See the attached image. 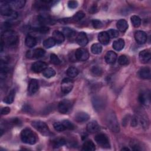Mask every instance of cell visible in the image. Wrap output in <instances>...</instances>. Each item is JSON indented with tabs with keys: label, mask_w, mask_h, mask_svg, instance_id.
<instances>
[{
	"label": "cell",
	"mask_w": 151,
	"mask_h": 151,
	"mask_svg": "<svg viewBox=\"0 0 151 151\" xmlns=\"http://www.w3.org/2000/svg\"><path fill=\"white\" fill-rule=\"evenodd\" d=\"M21 139L22 142L29 145H34L37 141V137L35 133L31 129L28 128L22 130L21 133Z\"/></svg>",
	"instance_id": "1"
},
{
	"label": "cell",
	"mask_w": 151,
	"mask_h": 151,
	"mask_svg": "<svg viewBox=\"0 0 151 151\" xmlns=\"http://www.w3.org/2000/svg\"><path fill=\"white\" fill-rule=\"evenodd\" d=\"M1 41L8 45H15L18 41V37L15 32L11 30H6L3 34Z\"/></svg>",
	"instance_id": "2"
},
{
	"label": "cell",
	"mask_w": 151,
	"mask_h": 151,
	"mask_svg": "<svg viewBox=\"0 0 151 151\" xmlns=\"http://www.w3.org/2000/svg\"><path fill=\"white\" fill-rule=\"evenodd\" d=\"M106 124L109 128L115 133L119 132L120 128L116 116L114 113H109L106 116Z\"/></svg>",
	"instance_id": "3"
},
{
	"label": "cell",
	"mask_w": 151,
	"mask_h": 151,
	"mask_svg": "<svg viewBox=\"0 0 151 151\" xmlns=\"http://www.w3.org/2000/svg\"><path fill=\"white\" fill-rule=\"evenodd\" d=\"M32 126L40 133L44 136H48L50 134V131L47 124L42 121H33L32 122Z\"/></svg>",
	"instance_id": "4"
},
{
	"label": "cell",
	"mask_w": 151,
	"mask_h": 151,
	"mask_svg": "<svg viewBox=\"0 0 151 151\" xmlns=\"http://www.w3.org/2000/svg\"><path fill=\"white\" fill-rule=\"evenodd\" d=\"M73 81L69 78H65L63 80L61 84V90L63 93L67 94L70 93L73 87Z\"/></svg>",
	"instance_id": "5"
},
{
	"label": "cell",
	"mask_w": 151,
	"mask_h": 151,
	"mask_svg": "<svg viewBox=\"0 0 151 151\" xmlns=\"http://www.w3.org/2000/svg\"><path fill=\"white\" fill-rule=\"evenodd\" d=\"M0 12L2 15L9 16V15H12L14 11H12L11 6L9 4L8 1H1Z\"/></svg>",
	"instance_id": "6"
},
{
	"label": "cell",
	"mask_w": 151,
	"mask_h": 151,
	"mask_svg": "<svg viewBox=\"0 0 151 151\" xmlns=\"http://www.w3.org/2000/svg\"><path fill=\"white\" fill-rule=\"evenodd\" d=\"M95 140L97 143L102 147L109 148L110 146L109 139L107 136L104 134L100 133L97 134L95 137Z\"/></svg>",
	"instance_id": "7"
},
{
	"label": "cell",
	"mask_w": 151,
	"mask_h": 151,
	"mask_svg": "<svg viewBox=\"0 0 151 151\" xmlns=\"http://www.w3.org/2000/svg\"><path fill=\"white\" fill-rule=\"evenodd\" d=\"M89 57L88 51L84 48H78L75 52V58L80 61H86Z\"/></svg>",
	"instance_id": "8"
},
{
	"label": "cell",
	"mask_w": 151,
	"mask_h": 151,
	"mask_svg": "<svg viewBox=\"0 0 151 151\" xmlns=\"http://www.w3.org/2000/svg\"><path fill=\"white\" fill-rule=\"evenodd\" d=\"M71 107V102L68 100H63L60 101L58 106V109L60 113L62 114L67 113Z\"/></svg>",
	"instance_id": "9"
},
{
	"label": "cell",
	"mask_w": 151,
	"mask_h": 151,
	"mask_svg": "<svg viewBox=\"0 0 151 151\" xmlns=\"http://www.w3.org/2000/svg\"><path fill=\"white\" fill-rule=\"evenodd\" d=\"M139 102L144 106H149L150 103V93L149 91H142L139 95Z\"/></svg>",
	"instance_id": "10"
},
{
	"label": "cell",
	"mask_w": 151,
	"mask_h": 151,
	"mask_svg": "<svg viewBox=\"0 0 151 151\" xmlns=\"http://www.w3.org/2000/svg\"><path fill=\"white\" fill-rule=\"evenodd\" d=\"M47 67V64L44 61H38L32 64L31 70L36 73L42 72Z\"/></svg>",
	"instance_id": "11"
},
{
	"label": "cell",
	"mask_w": 151,
	"mask_h": 151,
	"mask_svg": "<svg viewBox=\"0 0 151 151\" xmlns=\"http://www.w3.org/2000/svg\"><path fill=\"white\" fill-rule=\"evenodd\" d=\"M92 103L94 108L97 111H100L103 109V108L104 107V101L100 96L94 97L92 99Z\"/></svg>",
	"instance_id": "12"
},
{
	"label": "cell",
	"mask_w": 151,
	"mask_h": 151,
	"mask_svg": "<svg viewBox=\"0 0 151 151\" xmlns=\"http://www.w3.org/2000/svg\"><path fill=\"white\" fill-rule=\"evenodd\" d=\"M134 39L139 44H143L147 41L146 34L143 31H137L135 32Z\"/></svg>",
	"instance_id": "13"
},
{
	"label": "cell",
	"mask_w": 151,
	"mask_h": 151,
	"mask_svg": "<svg viewBox=\"0 0 151 151\" xmlns=\"http://www.w3.org/2000/svg\"><path fill=\"white\" fill-rule=\"evenodd\" d=\"M140 61L143 63H148L151 58V54L149 50H144L141 51L139 54Z\"/></svg>",
	"instance_id": "14"
},
{
	"label": "cell",
	"mask_w": 151,
	"mask_h": 151,
	"mask_svg": "<svg viewBox=\"0 0 151 151\" xmlns=\"http://www.w3.org/2000/svg\"><path fill=\"white\" fill-rule=\"evenodd\" d=\"M39 88V84L37 80L35 79H31L29 81L28 87V91L29 94H33L35 93Z\"/></svg>",
	"instance_id": "15"
},
{
	"label": "cell",
	"mask_w": 151,
	"mask_h": 151,
	"mask_svg": "<svg viewBox=\"0 0 151 151\" xmlns=\"http://www.w3.org/2000/svg\"><path fill=\"white\" fill-rule=\"evenodd\" d=\"M76 42L80 46H85L88 43V38L86 33L79 32L76 37Z\"/></svg>",
	"instance_id": "16"
},
{
	"label": "cell",
	"mask_w": 151,
	"mask_h": 151,
	"mask_svg": "<svg viewBox=\"0 0 151 151\" xmlns=\"http://www.w3.org/2000/svg\"><path fill=\"white\" fill-rule=\"evenodd\" d=\"M45 52V51L44 49L38 48L35 49L34 51H32V52L28 51V53H27L28 54V57H32V58H41L44 55Z\"/></svg>",
	"instance_id": "17"
},
{
	"label": "cell",
	"mask_w": 151,
	"mask_h": 151,
	"mask_svg": "<svg viewBox=\"0 0 151 151\" xmlns=\"http://www.w3.org/2000/svg\"><path fill=\"white\" fill-rule=\"evenodd\" d=\"M105 61L107 64H114L117 59V54L113 51H108L105 55Z\"/></svg>",
	"instance_id": "18"
},
{
	"label": "cell",
	"mask_w": 151,
	"mask_h": 151,
	"mask_svg": "<svg viewBox=\"0 0 151 151\" xmlns=\"http://www.w3.org/2000/svg\"><path fill=\"white\" fill-rule=\"evenodd\" d=\"M90 118V116L83 111L77 113L75 116V120L78 123H83L87 122Z\"/></svg>",
	"instance_id": "19"
},
{
	"label": "cell",
	"mask_w": 151,
	"mask_h": 151,
	"mask_svg": "<svg viewBox=\"0 0 151 151\" xmlns=\"http://www.w3.org/2000/svg\"><path fill=\"white\" fill-rule=\"evenodd\" d=\"M87 130L91 133L97 132L100 130V126L96 121H91L87 125Z\"/></svg>",
	"instance_id": "20"
},
{
	"label": "cell",
	"mask_w": 151,
	"mask_h": 151,
	"mask_svg": "<svg viewBox=\"0 0 151 151\" xmlns=\"http://www.w3.org/2000/svg\"><path fill=\"white\" fill-rule=\"evenodd\" d=\"M98 40L99 42L103 45H107L109 43L110 37L107 32L103 31L99 34Z\"/></svg>",
	"instance_id": "21"
},
{
	"label": "cell",
	"mask_w": 151,
	"mask_h": 151,
	"mask_svg": "<svg viewBox=\"0 0 151 151\" xmlns=\"http://www.w3.org/2000/svg\"><path fill=\"white\" fill-rule=\"evenodd\" d=\"M55 42L57 44H61L65 40V36L63 32L55 30L53 32V37Z\"/></svg>",
	"instance_id": "22"
},
{
	"label": "cell",
	"mask_w": 151,
	"mask_h": 151,
	"mask_svg": "<svg viewBox=\"0 0 151 151\" xmlns=\"http://www.w3.org/2000/svg\"><path fill=\"white\" fill-rule=\"evenodd\" d=\"M139 74L143 79H150L151 77L150 69L148 67H143L140 70Z\"/></svg>",
	"instance_id": "23"
},
{
	"label": "cell",
	"mask_w": 151,
	"mask_h": 151,
	"mask_svg": "<svg viewBox=\"0 0 151 151\" xmlns=\"http://www.w3.org/2000/svg\"><path fill=\"white\" fill-rule=\"evenodd\" d=\"M96 149V146L94 143L90 140L86 141L83 145L82 150L85 151H94Z\"/></svg>",
	"instance_id": "24"
},
{
	"label": "cell",
	"mask_w": 151,
	"mask_h": 151,
	"mask_svg": "<svg viewBox=\"0 0 151 151\" xmlns=\"http://www.w3.org/2000/svg\"><path fill=\"white\" fill-rule=\"evenodd\" d=\"M116 27L120 31L125 32L128 28V24L126 20L122 19L117 21Z\"/></svg>",
	"instance_id": "25"
},
{
	"label": "cell",
	"mask_w": 151,
	"mask_h": 151,
	"mask_svg": "<svg viewBox=\"0 0 151 151\" xmlns=\"http://www.w3.org/2000/svg\"><path fill=\"white\" fill-rule=\"evenodd\" d=\"M124 47V41L123 39L119 38L115 40L113 43V47L116 51L122 50Z\"/></svg>",
	"instance_id": "26"
},
{
	"label": "cell",
	"mask_w": 151,
	"mask_h": 151,
	"mask_svg": "<svg viewBox=\"0 0 151 151\" xmlns=\"http://www.w3.org/2000/svg\"><path fill=\"white\" fill-rule=\"evenodd\" d=\"M8 2L11 6H13L17 9L23 8L25 4V1L24 0H12Z\"/></svg>",
	"instance_id": "27"
},
{
	"label": "cell",
	"mask_w": 151,
	"mask_h": 151,
	"mask_svg": "<svg viewBox=\"0 0 151 151\" xmlns=\"http://www.w3.org/2000/svg\"><path fill=\"white\" fill-rule=\"evenodd\" d=\"M25 45L29 48L34 47L37 44V40L31 35H28L25 39Z\"/></svg>",
	"instance_id": "28"
},
{
	"label": "cell",
	"mask_w": 151,
	"mask_h": 151,
	"mask_svg": "<svg viewBox=\"0 0 151 151\" xmlns=\"http://www.w3.org/2000/svg\"><path fill=\"white\" fill-rule=\"evenodd\" d=\"M15 90L14 89H13L9 92L8 95L6 96L4 98V102L6 104H11L14 101V100L15 98Z\"/></svg>",
	"instance_id": "29"
},
{
	"label": "cell",
	"mask_w": 151,
	"mask_h": 151,
	"mask_svg": "<svg viewBox=\"0 0 151 151\" xmlns=\"http://www.w3.org/2000/svg\"><path fill=\"white\" fill-rule=\"evenodd\" d=\"M42 74L46 78H51V77H54L55 75V71L52 68L47 67L42 71Z\"/></svg>",
	"instance_id": "30"
},
{
	"label": "cell",
	"mask_w": 151,
	"mask_h": 151,
	"mask_svg": "<svg viewBox=\"0 0 151 151\" xmlns=\"http://www.w3.org/2000/svg\"><path fill=\"white\" fill-rule=\"evenodd\" d=\"M55 41L52 37H49L48 38L46 39L43 42V45L46 48H50L55 45Z\"/></svg>",
	"instance_id": "31"
},
{
	"label": "cell",
	"mask_w": 151,
	"mask_h": 151,
	"mask_svg": "<svg viewBox=\"0 0 151 151\" xmlns=\"http://www.w3.org/2000/svg\"><path fill=\"white\" fill-rule=\"evenodd\" d=\"M102 51V46L99 43L93 44L91 47V51L94 54H99Z\"/></svg>",
	"instance_id": "32"
},
{
	"label": "cell",
	"mask_w": 151,
	"mask_h": 151,
	"mask_svg": "<svg viewBox=\"0 0 151 151\" xmlns=\"http://www.w3.org/2000/svg\"><path fill=\"white\" fill-rule=\"evenodd\" d=\"M78 74V70L74 67H70L67 70V74L70 77H75Z\"/></svg>",
	"instance_id": "33"
},
{
	"label": "cell",
	"mask_w": 151,
	"mask_h": 151,
	"mask_svg": "<svg viewBox=\"0 0 151 151\" xmlns=\"http://www.w3.org/2000/svg\"><path fill=\"white\" fill-rule=\"evenodd\" d=\"M65 140L63 138H58L52 141V146L54 148L59 147L65 144Z\"/></svg>",
	"instance_id": "34"
},
{
	"label": "cell",
	"mask_w": 151,
	"mask_h": 151,
	"mask_svg": "<svg viewBox=\"0 0 151 151\" xmlns=\"http://www.w3.org/2000/svg\"><path fill=\"white\" fill-rule=\"evenodd\" d=\"M131 22L134 27H139L141 24V19L137 15H133L130 18Z\"/></svg>",
	"instance_id": "35"
},
{
	"label": "cell",
	"mask_w": 151,
	"mask_h": 151,
	"mask_svg": "<svg viewBox=\"0 0 151 151\" xmlns=\"http://www.w3.org/2000/svg\"><path fill=\"white\" fill-rule=\"evenodd\" d=\"M63 33L65 37H66L67 38H71L75 34L74 31L70 28H64L63 30Z\"/></svg>",
	"instance_id": "36"
},
{
	"label": "cell",
	"mask_w": 151,
	"mask_h": 151,
	"mask_svg": "<svg viewBox=\"0 0 151 151\" xmlns=\"http://www.w3.org/2000/svg\"><path fill=\"white\" fill-rule=\"evenodd\" d=\"M118 63L122 65H126L129 64V60L125 55H122L118 58Z\"/></svg>",
	"instance_id": "37"
},
{
	"label": "cell",
	"mask_w": 151,
	"mask_h": 151,
	"mask_svg": "<svg viewBox=\"0 0 151 151\" xmlns=\"http://www.w3.org/2000/svg\"><path fill=\"white\" fill-rule=\"evenodd\" d=\"M85 17V14L83 11H78L77 12L73 17V20L75 22H77L82 19Z\"/></svg>",
	"instance_id": "38"
},
{
	"label": "cell",
	"mask_w": 151,
	"mask_h": 151,
	"mask_svg": "<svg viewBox=\"0 0 151 151\" xmlns=\"http://www.w3.org/2000/svg\"><path fill=\"white\" fill-rule=\"evenodd\" d=\"M53 126L55 130L58 132H62L66 129L62 122H55L54 123Z\"/></svg>",
	"instance_id": "39"
},
{
	"label": "cell",
	"mask_w": 151,
	"mask_h": 151,
	"mask_svg": "<svg viewBox=\"0 0 151 151\" xmlns=\"http://www.w3.org/2000/svg\"><path fill=\"white\" fill-rule=\"evenodd\" d=\"M91 72L92 74L94 76H99L102 73V70L101 69L100 67H99L97 66H94L91 70Z\"/></svg>",
	"instance_id": "40"
},
{
	"label": "cell",
	"mask_w": 151,
	"mask_h": 151,
	"mask_svg": "<svg viewBox=\"0 0 151 151\" xmlns=\"http://www.w3.org/2000/svg\"><path fill=\"white\" fill-rule=\"evenodd\" d=\"M50 61L55 65H58L61 62L60 58L55 54H51L50 55Z\"/></svg>",
	"instance_id": "41"
},
{
	"label": "cell",
	"mask_w": 151,
	"mask_h": 151,
	"mask_svg": "<svg viewBox=\"0 0 151 151\" xmlns=\"http://www.w3.org/2000/svg\"><path fill=\"white\" fill-rule=\"evenodd\" d=\"M62 123L64 124V126H65L66 129L72 130V129H74V127H75L74 125L71 122H70L68 120H64L62 122Z\"/></svg>",
	"instance_id": "42"
},
{
	"label": "cell",
	"mask_w": 151,
	"mask_h": 151,
	"mask_svg": "<svg viewBox=\"0 0 151 151\" xmlns=\"http://www.w3.org/2000/svg\"><path fill=\"white\" fill-rule=\"evenodd\" d=\"M107 34L109 36L110 38H117L119 34V32L116 30V29H109L107 32Z\"/></svg>",
	"instance_id": "43"
},
{
	"label": "cell",
	"mask_w": 151,
	"mask_h": 151,
	"mask_svg": "<svg viewBox=\"0 0 151 151\" xmlns=\"http://www.w3.org/2000/svg\"><path fill=\"white\" fill-rule=\"evenodd\" d=\"M92 24L94 28L99 29L102 27V23L100 21L97 19H94L92 21Z\"/></svg>",
	"instance_id": "44"
},
{
	"label": "cell",
	"mask_w": 151,
	"mask_h": 151,
	"mask_svg": "<svg viewBox=\"0 0 151 151\" xmlns=\"http://www.w3.org/2000/svg\"><path fill=\"white\" fill-rule=\"evenodd\" d=\"M35 29L38 32H40L41 33H43V34H45L49 31V28L45 26H41V27H40L38 28H35Z\"/></svg>",
	"instance_id": "45"
},
{
	"label": "cell",
	"mask_w": 151,
	"mask_h": 151,
	"mask_svg": "<svg viewBox=\"0 0 151 151\" xmlns=\"http://www.w3.org/2000/svg\"><path fill=\"white\" fill-rule=\"evenodd\" d=\"M78 6V2L76 1H70L68 2V6L70 9H75Z\"/></svg>",
	"instance_id": "46"
},
{
	"label": "cell",
	"mask_w": 151,
	"mask_h": 151,
	"mask_svg": "<svg viewBox=\"0 0 151 151\" xmlns=\"http://www.w3.org/2000/svg\"><path fill=\"white\" fill-rule=\"evenodd\" d=\"M10 112V109L8 107H5L2 109L1 113V114H7Z\"/></svg>",
	"instance_id": "47"
},
{
	"label": "cell",
	"mask_w": 151,
	"mask_h": 151,
	"mask_svg": "<svg viewBox=\"0 0 151 151\" xmlns=\"http://www.w3.org/2000/svg\"><path fill=\"white\" fill-rule=\"evenodd\" d=\"M137 124V119L136 118H133L132 120V123H131V125L133 127L136 126Z\"/></svg>",
	"instance_id": "48"
},
{
	"label": "cell",
	"mask_w": 151,
	"mask_h": 151,
	"mask_svg": "<svg viewBox=\"0 0 151 151\" xmlns=\"http://www.w3.org/2000/svg\"><path fill=\"white\" fill-rule=\"evenodd\" d=\"M96 11H97V6H96V5H93L90 9L89 12H91V13H94V12H96Z\"/></svg>",
	"instance_id": "49"
},
{
	"label": "cell",
	"mask_w": 151,
	"mask_h": 151,
	"mask_svg": "<svg viewBox=\"0 0 151 151\" xmlns=\"http://www.w3.org/2000/svg\"><path fill=\"white\" fill-rule=\"evenodd\" d=\"M129 150L130 149H129V148H127V147H123V148L122 149V150Z\"/></svg>",
	"instance_id": "50"
}]
</instances>
